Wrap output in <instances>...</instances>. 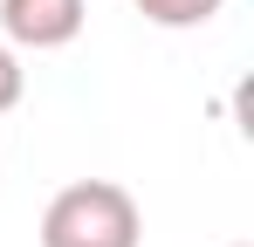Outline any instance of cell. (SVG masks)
<instances>
[{
    "label": "cell",
    "instance_id": "1",
    "mask_svg": "<svg viewBox=\"0 0 254 247\" xmlns=\"http://www.w3.org/2000/svg\"><path fill=\"white\" fill-rule=\"evenodd\" d=\"M144 213L117 179H76L42 213V247H137Z\"/></svg>",
    "mask_w": 254,
    "mask_h": 247
},
{
    "label": "cell",
    "instance_id": "2",
    "mask_svg": "<svg viewBox=\"0 0 254 247\" xmlns=\"http://www.w3.org/2000/svg\"><path fill=\"white\" fill-rule=\"evenodd\" d=\"M89 21V0H0V35L7 48H69Z\"/></svg>",
    "mask_w": 254,
    "mask_h": 247
},
{
    "label": "cell",
    "instance_id": "3",
    "mask_svg": "<svg viewBox=\"0 0 254 247\" xmlns=\"http://www.w3.org/2000/svg\"><path fill=\"white\" fill-rule=\"evenodd\" d=\"M220 7H227V0H137V14L158 21V28H206Z\"/></svg>",
    "mask_w": 254,
    "mask_h": 247
},
{
    "label": "cell",
    "instance_id": "4",
    "mask_svg": "<svg viewBox=\"0 0 254 247\" xmlns=\"http://www.w3.org/2000/svg\"><path fill=\"white\" fill-rule=\"evenodd\" d=\"M21 89H28V76H21V55H14V48L0 41V117H7V110L21 103Z\"/></svg>",
    "mask_w": 254,
    "mask_h": 247
},
{
    "label": "cell",
    "instance_id": "5",
    "mask_svg": "<svg viewBox=\"0 0 254 247\" xmlns=\"http://www.w3.org/2000/svg\"><path fill=\"white\" fill-rule=\"evenodd\" d=\"M234 247H248V241H234Z\"/></svg>",
    "mask_w": 254,
    "mask_h": 247
}]
</instances>
